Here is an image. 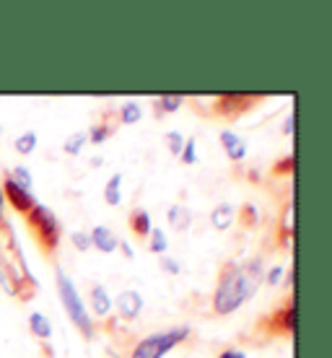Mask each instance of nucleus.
I'll use <instances>...</instances> for the list:
<instances>
[{
	"label": "nucleus",
	"instance_id": "obj_1",
	"mask_svg": "<svg viewBox=\"0 0 332 358\" xmlns=\"http://www.w3.org/2000/svg\"><path fill=\"white\" fill-rule=\"evenodd\" d=\"M265 270L268 268L260 255L247 257L242 262H226L216 291H213V312L218 317H229L239 306L252 301L265 283Z\"/></svg>",
	"mask_w": 332,
	"mask_h": 358
},
{
	"label": "nucleus",
	"instance_id": "obj_2",
	"mask_svg": "<svg viewBox=\"0 0 332 358\" xmlns=\"http://www.w3.org/2000/svg\"><path fill=\"white\" fill-rule=\"evenodd\" d=\"M55 286H57V296H60V304H63L65 314L71 317V322L78 327L86 341H94V317L89 314L86 304H83V296L78 294V288L73 283V278L65 273L63 268L55 270Z\"/></svg>",
	"mask_w": 332,
	"mask_h": 358
},
{
	"label": "nucleus",
	"instance_id": "obj_3",
	"mask_svg": "<svg viewBox=\"0 0 332 358\" xmlns=\"http://www.w3.org/2000/svg\"><path fill=\"white\" fill-rule=\"evenodd\" d=\"M189 338V327L180 324V327H169V330H159L135 343V348L130 350V358H164L169 350H174L177 345Z\"/></svg>",
	"mask_w": 332,
	"mask_h": 358
},
{
	"label": "nucleus",
	"instance_id": "obj_4",
	"mask_svg": "<svg viewBox=\"0 0 332 358\" xmlns=\"http://www.w3.org/2000/svg\"><path fill=\"white\" fill-rule=\"evenodd\" d=\"M27 221H29V226H31V231L36 234V242L42 244V250H47V252L57 250L60 236H63V226H60L52 208L45 206V203H36L27 213Z\"/></svg>",
	"mask_w": 332,
	"mask_h": 358
},
{
	"label": "nucleus",
	"instance_id": "obj_5",
	"mask_svg": "<svg viewBox=\"0 0 332 358\" xmlns=\"http://www.w3.org/2000/svg\"><path fill=\"white\" fill-rule=\"evenodd\" d=\"M0 187H3V197H6V203H8V206L21 215H27L29 210L39 203V200L34 197V192H31V189H24L18 182H13V177H10L8 171H6V177H3V185H0Z\"/></svg>",
	"mask_w": 332,
	"mask_h": 358
},
{
	"label": "nucleus",
	"instance_id": "obj_6",
	"mask_svg": "<svg viewBox=\"0 0 332 358\" xmlns=\"http://www.w3.org/2000/svg\"><path fill=\"white\" fill-rule=\"evenodd\" d=\"M143 304H145L143 294H140V291H135V288L120 291L117 299L112 301V306L117 309V314H120V320H122V322H133V320H138L140 312H143Z\"/></svg>",
	"mask_w": 332,
	"mask_h": 358
},
{
	"label": "nucleus",
	"instance_id": "obj_7",
	"mask_svg": "<svg viewBox=\"0 0 332 358\" xmlns=\"http://www.w3.org/2000/svg\"><path fill=\"white\" fill-rule=\"evenodd\" d=\"M218 141H221V148L226 151V156L231 159V162H244L247 159V153H250V145H247V141L244 138H239V135L233 133V130H221V135H218Z\"/></svg>",
	"mask_w": 332,
	"mask_h": 358
},
{
	"label": "nucleus",
	"instance_id": "obj_8",
	"mask_svg": "<svg viewBox=\"0 0 332 358\" xmlns=\"http://www.w3.org/2000/svg\"><path fill=\"white\" fill-rule=\"evenodd\" d=\"M89 306H91V317H99V320H107L109 317V312H112V296H109L104 283H94L91 286Z\"/></svg>",
	"mask_w": 332,
	"mask_h": 358
},
{
	"label": "nucleus",
	"instance_id": "obj_9",
	"mask_svg": "<svg viewBox=\"0 0 332 358\" xmlns=\"http://www.w3.org/2000/svg\"><path fill=\"white\" fill-rule=\"evenodd\" d=\"M89 236H91V250L104 252V255H112L117 250V244H120L117 234L109 226H94L89 231Z\"/></svg>",
	"mask_w": 332,
	"mask_h": 358
},
{
	"label": "nucleus",
	"instance_id": "obj_10",
	"mask_svg": "<svg viewBox=\"0 0 332 358\" xmlns=\"http://www.w3.org/2000/svg\"><path fill=\"white\" fill-rule=\"evenodd\" d=\"M127 226H130V231H133L138 239H148V234H151V229H153L151 213H148L145 208H135V210H130V215H127Z\"/></svg>",
	"mask_w": 332,
	"mask_h": 358
},
{
	"label": "nucleus",
	"instance_id": "obj_11",
	"mask_svg": "<svg viewBox=\"0 0 332 358\" xmlns=\"http://www.w3.org/2000/svg\"><path fill=\"white\" fill-rule=\"evenodd\" d=\"M233 206L231 203H218L213 210H210V226L216 229V231H229V226L233 224Z\"/></svg>",
	"mask_w": 332,
	"mask_h": 358
},
{
	"label": "nucleus",
	"instance_id": "obj_12",
	"mask_svg": "<svg viewBox=\"0 0 332 358\" xmlns=\"http://www.w3.org/2000/svg\"><path fill=\"white\" fill-rule=\"evenodd\" d=\"M218 112L221 115H236V112H244V109H250L252 99L244 96V94H229V96H218Z\"/></svg>",
	"mask_w": 332,
	"mask_h": 358
},
{
	"label": "nucleus",
	"instance_id": "obj_13",
	"mask_svg": "<svg viewBox=\"0 0 332 358\" xmlns=\"http://www.w3.org/2000/svg\"><path fill=\"white\" fill-rule=\"evenodd\" d=\"M29 330H31V335L39 338V341H50V338H52V322H50V317L42 312L29 314Z\"/></svg>",
	"mask_w": 332,
	"mask_h": 358
},
{
	"label": "nucleus",
	"instance_id": "obj_14",
	"mask_svg": "<svg viewBox=\"0 0 332 358\" xmlns=\"http://www.w3.org/2000/svg\"><path fill=\"white\" fill-rule=\"evenodd\" d=\"M169 226L171 229H177V231H187L189 226H192V210L187 206H171L169 208Z\"/></svg>",
	"mask_w": 332,
	"mask_h": 358
},
{
	"label": "nucleus",
	"instance_id": "obj_15",
	"mask_svg": "<svg viewBox=\"0 0 332 358\" xmlns=\"http://www.w3.org/2000/svg\"><path fill=\"white\" fill-rule=\"evenodd\" d=\"M275 324L283 335H294L296 330V312H294V296H291V304H286L280 312H275Z\"/></svg>",
	"mask_w": 332,
	"mask_h": 358
},
{
	"label": "nucleus",
	"instance_id": "obj_16",
	"mask_svg": "<svg viewBox=\"0 0 332 358\" xmlns=\"http://www.w3.org/2000/svg\"><path fill=\"white\" fill-rule=\"evenodd\" d=\"M122 179L125 177L120 171L107 179V185H104V203L107 206H120L122 203Z\"/></svg>",
	"mask_w": 332,
	"mask_h": 358
},
{
	"label": "nucleus",
	"instance_id": "obj_17",
	"mask_svg": "<svg viewBox=\"0 0 332 358\" xmlns=\"http://www.w3.org/2000/svg\"><path fill=\"white\" fill-rule=\"evenodd\" d=\"M117 117H120V122H125V125H135V122H140V117H143V107H140L138 101H133V99H127V101L120 104Z\"/></svg>",
	"mask_w": 332,
	"mask_h": 358
},
{
	"label": "nucleus",
	"instance_id": "obj_18",
	"mask_svg": "<svg viewBox=\"0 0 332 358\" xmlns=\"http://www.w3.org/2000/svg\"><path fill=\"white\" fill-rule=\"evenodd\" d=\"M86 143H89V135H86V130H75V133H71L63 141V153H65V156H78Z\"/></svg>",
	"mask_w": 332,
	"mask_h": 358
},
{
	"label": "nucleus",
	"instance_id": "obj_19",
	"mask_svg": "<svg viewBox=\"0 0 332 358\" xmlns=\"http://www.w3.org/2000/svg\"><path fill=\"white\" fill-rule=\"evenodd\" d=\"M148 250H151L153 255H159V257L169 252V239H166V231H164V229H156V226L151 229V234H148Z\"/></svg>",
	"mask_w": 332,
	"mask_h": 358
},
{
	"label": "nucleus",
	"instance_id": "obj_20",
	"mask_svg": "<svg viewBox=\"0 0 332 358\" xmlns=\"http://www.w3.org/2000/svg\"><path fill=\"white\" fill-rule=\"evenodd\" d=\"M86 135H89V143L101 145L104 141H109V138L115 135V125H109V122H96V125H91L89 130H86Z\"/></svg>",
	"mask_w": 332,
	"mask_h": 358
},
{
	"label": "nucleus",
	"instance_id": "obj_21",
	"mask_svg": "<svg viewBox=\"0 0 332 358\" xmlns=\"http://www.w3.org/2000/svg\"><path fill=\"white\" fill-rule=\"evenodd\" d=\"M36 141H39V138H36L34 130H27V133H21L16 141H13V148H16L21 156H29V153H34Z\"/></svg>",
	"mask_w": 332,
	"mask_h": 358
},
{
	"label": "nucleus",
	"instance_id": "obj_22",
	"mask_svg": "<svg viewBox=\"0 0 332 358\" xmlns=\"http://www.w3.org/2000/svg\"><path fill=\"white\" fill-rule=\"evenodd\" d=\"M182 107H185V96H182V94H164V96L159 99V109L166 112V115H174V112H180Z\"/></svg>",
	"mask_w": 332,
	"mask_h": 358
},
{
	"label": "nucleus",
	"instance_id": "obj_23",
	"mask_svg": "<svg viewBox=\"0 0 332 358\" xmlns=\"http://www.w3.org/2000/svg\"><path fill=\"white\" fill-rule=\"evenodd\" d=\"M164 143H166V151H169L171 156H177V159H180L182 145H185V135H182L180 130H169V133L164 135Z\"/></svg>",
	"mask_w": 332,
	"mask_h": 358
},
{
	"label": "nucleus",
	"instance_id": "obj_24",
	"mask_svg": "<svg viewBox=\"0 0 332 358\" xmlns=\"http://www.w3.org/2000/svg\"><path fill=\"white\" fill-rule=\"evenodd\" d=\"M10 177H13V182H18L24 189H31V185H34V177H31V171H29V166H24V164H18V166H13V169L8 171Z\"/></svg>",
	"mask_w": 332,
	"mask_h": 358
},
{
	"label": "nucleus",
	"instance_id": "obj_25",
	"mask_svg": "<svg viewBox=\"0 0 332 358\" xmlns=\"http://www.w3.org/2000/svg\"><path fill=\"white\" fill-rule=\"evenodd\" d=\"M182 164H198V141L195 138H185V145H182V153H180Z\"/></svg>",
	"mask_w": 332,
	"mask_h": 358
},
{
	"label": "nucleus",
	"instance_id": "obj_26",
	"mask_svg": "<svg viewBox=\"0 0 332 358\" xmlns=\"http://www.w3.org/2000/svg\"><path fill=\"white\" fill-rule=\"evenodd\" d=\"M71 244L78 252H89L91 250V236H89V231H71Z\"/></svg>",
	"mask_w": 332,
	"mask_h": 358
},
{
	"label": "nucleus",
	"instance_id": "obj_27",
	"mask_svg": "<svg viewBox=\"0 0 332 358\" xmlns=\"http://www.w3.org/2000/svg\"><path fill=\"white\" fill-rule=\"evenodd\" d=\"M159 265H161V270L164 273H169V275H180L182 273V265L174 260L171 255H161V257H159Z\"/></svg>",
	"mask_w": 332,
	"mask_h": 358
},
{
	"label": "nucleus",
	"instance_id": "obj_28",
	"mask_svg": "<svg viewBox=\"0 0 332 358\" xmlns=\"http://www.w3.org/2000/svg\"><path fill=\"white\" fill-rule=\"evenodd\" d=\"M283 273H286V268H283V265H273L270 270H265V283H268V286H280Z\"/></svg>",
	"mask_w": 332,
	"mask_h": 358
},
{
	"label": "nucleus",
	"instance_id": "obj_29",
	"mask_svg": "<svg viewBox=\"0 0 332 358\" xmlns=\"http://www.w3.org/2000/svg\"><path fill=\"white\" fill-rule=\"evenodd\" d=\"M0 286L6 288V294H13V296H16V288H13V280H10L8 265L3 262V257H0Z\"/></svg>",
	"mask_w": 332,
	"mask_h": 358
},
{
	"label": "nucleus",
	"instance_id": "obj_30",
	"mask_svg": "<svg viewBox=\"0 0 332 358\" xmlns=\"http://www.w3.org/2000/svg\"><path fill=\"white\" fill-rule=\"evenodd\" d=\"M275 171H278V174H288V171H294V153H286V156L275 164Z\"/></svg>",
	"mask_w": 332,
	"mask_h": 358
},
{
	"label": "nucleus",
	"instance_id": "obj_31",
	"mask_svg": "<svg viewBox=\"0 0 332 358\" xmlns=\"http://www.w3.org/2000/svg\"><path fill=\"white\" fill-rule=\"evenodd\" d=\"M294 130H296V112L291 107V115L283 120V135H294Z\"/></svg>",
	"mask_w": 332,
	"mask_h": 358
},
{
	"label": "nucleus",
	"instance_id": "obj_32",
	"mask_svg": "<svg viewBox=\"0 0 332 358\" xmlns=\"http://www.w3.org/2000/svg\"><path fill=\"white\" fill-rule=\"evenodd\" d=\"M244 224H257V206H244Z\"/></svg>",
	"mask_w": 332,
	"mask_h": 358
},
{
	"label": "nucleus",
	"instance_id": "obj_33",
	"mask_svg": "<svg viewBox=\"0 0 332 358\" xmlns=\"http://www.w3.org/2000/svg\"><path fill=\"white\" fill-rule=\"evenodd\" d=\"M218 358H247V353L242 348H226L218 353Z\"/></svg>",
	"mask_w": 332,
	"mask_h": 358
},
{
	"label": "nucleus",
	"instance_id": "obj_34",
	"mask_svg": "<svg viewBox=\"0 0 332 358\" xmlns=\"http://www.w3.org/2000/svg\"><path fill=\"white\" fill-rule=\"evenodd\" d=\"M294 280H296V273H294V268H291L283 273V280H280V283H283L286 288H294Z\"/></svg>",
	"mask_w": 332,
	"mask_h": 358
},
{
	"label": "nucleus",
	"instance_id": "obj_35",
	"mask_svg": "<svg viewBox=\"0 0 332 358\" xmlns=\"http://www.w3.org/2000/svg\"><path fill=\"white\" fill-rule=\"evenodd\" d=\"M117 247L122 250V255H125L127 260H135V250H133V247H130V242H120V244H117Z\"/></svg>",
	"mask_w": 332,
	"mask_h": 358
},
{
	"label": "nucleus",
	"instance_id": "obj_36",
	"mask_svg": "<svg viewBox=\"0 0 332 358\" xmlns=\"http://www.w3.org/2000/svg\"><path fill=\"white\" fill-rule=\"evenodd\" d=\"M6 218V197H3V187H0V224Z\"/></svg>",
	"mask_w": 332,
	"mask_h": 358
},
{
	"label": "nucleus",
	"instance_id": "obj_37",
	"mask_svg": "<svg viewBox=\"0 0 332 358\" xmlns=\"http://www.w3.org/2000/svg\"><path fill=\"white\" fill-rule=\"evenodd\" d=\"M101 164H104L101 156H94V159H91V166H101Z\"/></svg>",
	"mask_w": 332,
	"mask_h": 358
},
{
	"label": "nucleus",
	"instance_id": "obj_38",
	"mask_svg": "<svg viewBox=\"0 0 332 358\" xmlns=\"http://www.w3.org/2000/svg\"><path fill=\"white\" fill-rule=\"evenodd\" d=\"M0 133H3V122H0Z\"/></svg>",
	"mask_w": 332,
	"mask_h": 358
}]
</instances>
